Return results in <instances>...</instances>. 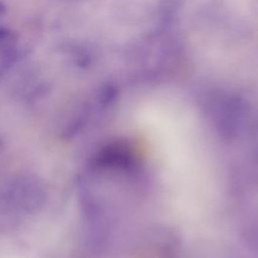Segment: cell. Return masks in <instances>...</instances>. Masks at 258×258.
I'll return each instance as SVG.
<instances>
[{"label":"cell","instance_id":"6da1fadb","mask_svg":"<svg viewBox=\"0 0 258 258\" xmlns=\"http://www.w3.org/2000/svg\"><path fill=\"white\" fill-rule=\"evenodd\" d=\"M18 36L16 32L8 27L0 26V51L9 52L16 48Z\"/></svg>","mask_w":258,"mask_h":258},{"label":"cell","instance_id":"7a4b0ae2","mask_svg":"<svg viewBox=\"0 0 258 258\" xmlns=\"http://www.w3.org/2000/svg\"><path fill=\"white\" fill-rule=\"evenodd\" d=\"M5 11H6V7H5V5H4L3 3H1V2H0V16H1V15H3V14L5 13Z\"/></svg>","mask_w":258,"mask_h":258}]
</instances>
